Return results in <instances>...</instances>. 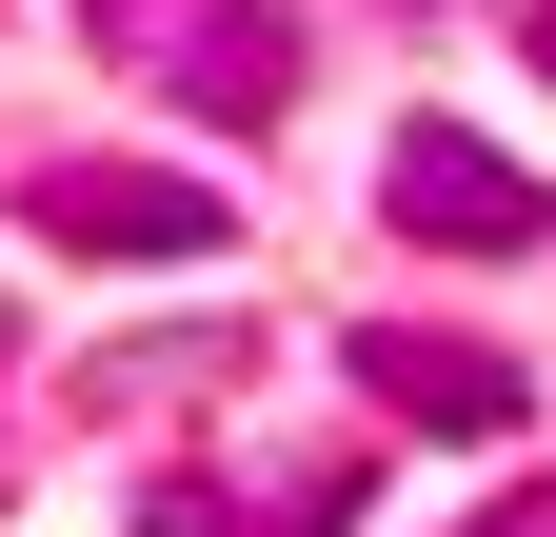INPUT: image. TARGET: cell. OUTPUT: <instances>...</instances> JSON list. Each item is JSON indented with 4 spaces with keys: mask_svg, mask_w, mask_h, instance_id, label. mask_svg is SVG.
<instances>
[{
    "mask_svg": "<svg viewBox=\"0 0 556 537\" xmlns=\"http://www.w3.org/2000/svg\"><path fill=\"white\" fill-rule=\"evenodd\" d=\"M299 517H358V478H278V498H239V478H160V498H139V537H299Z\"/></svg>",
    "mask_w": 556,
    "mask_h": 537,
    "instance_id": "5",
    "label": "cell"
},
{
    "mask_svg": "<svg viewBox=\"0 0 556 537\" xmlns=\"http://www.w3.org/2000/svg\"><path fill=\"white\" fill-rule=\"evenodd\" d=\"M536 60H556V0H536Z\"/></svg>",
    "mask_w": 556,
    "mask_h": 537,
    "instance_id": "7",
    "label": "cell"
},
{
    "mask_svg": "<svg viewBox=\"0 0 556 537\" xmlns=\"http://www.w3.org/2000/svg\"><path fill=\"white\" fill-rule=\"evenodd\" d=\"M378 199H397V239H438V259H536V239H556V199H536L497 140H457V120H397Z\"/></svg>",
    "mask_w": 556,
    "mask_h": 537,
    "instance_id": "1",
    "label": "cell"
},
{
    "mask_svg": "<svg viewBox=\"0 0 556 537\" xmlns=\"http://www.w3.org/2000/svg\"><path fill=\"white\" fill-rule=\"evenodd\" d=\"M358 398H378V419H417V438H517V419H536V378H517V359L417 339V319H358Z\"/></svg>",
    "mask_w": 556,
    "mask_h": 537,
    "instance_id": "2",
    "label": "cell"
},
{
    "mask_svg": "<svg viewBox=\"0 0 556 537\" xmlns=\"http://www.w3.org/2000/svg\"><path fill=\"white\" fill-rule=\"evenodd\" d=\"M457 537H556V478H517L497 517H457Z\"/></svg>",
    "mask_w": 556,
    "mask_h": 537,
    "instance_id": "6",
    "label": "cell"
},
{
    "mask_svg": "<svg viewBox=\"0 0 556 537\" xmlns=\"http://www.w3.org/2000/svg\"><path fill=\"white\" fill-rule=\"evenodd\" d=\"M21 220L80 239V259H219V199H199V179H139V160H60Z\"/></svg>",
    "mask_w": 556,
    "mask_h": 537,
    "instance_id": "3",
    "label": "cell"
},
{
    "mask_svg": "<svg viewBox=\"0 0 556 537\" xmlns=\"http://www.w3.org/2000/svg\"><path fill=\"white\" fill-rule=\"evenodd\" d=\"M139 40H160V80L199 120H278L299 100V0H199V21H139Z\"/></svg>",
    "mask_w": 556,
    "mask_h": 537,
    "instance_id": "4",
    "label": "cell"
}]
</instances>
